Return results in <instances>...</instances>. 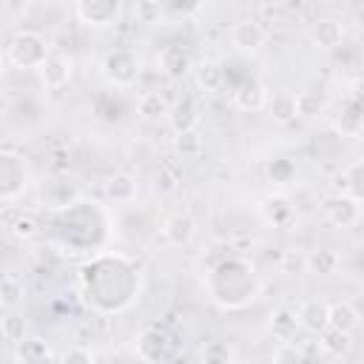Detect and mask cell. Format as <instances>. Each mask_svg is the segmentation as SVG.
Here are the masks:
<instances>
[{"label":"cell","mask_w":364,"mask_h":364,"mask_svg":"<svg viewBox=\"0 0 364 364\" xmlns=\"http://www.w3.org/2000/svg\"><path fill=\"white\" fill-rule=\"evenodd\" d=\"M88 301L105 313L122 310L136 293V267L122 256H97L82 267Z\"/></svg>","instance_id":"cell-1"},{"label":"cell","mask_w":364,"mask_h":364,"mask_svg":"<svg viewBox=\"0 0 364 364\" xmlns=\"http://www.w3.org/2000/svg\"><path fill=\"white\" fill-rule=\"evenodd\" d=\"M205 287L210 293V299L225 307V310H239L245 304H250L259 293V279L256 270L247 259L242 256H228L222 259L208 276H205Z\"/></svg>","instance_id":"cell-2"},{"label":"cell","mask_w":364,"mask_h":364,"mask_svg":"<svg viewBox=\"0 0 364 364\" xmlns=\"http://www.w3.org/2000/svg\"><path fill=\"white\" fill-rule=\"evenodd\" d=\"M11 65L23 68V71H37L51 54H48V40L46 34L34 31V28H17L9 40V48H6Z\"/></svg>","instance_id":"cell-3"},{"label":"cell","mask_w":364,"mask_h":364,"mask_svg":"<svg viewBox=\"0 0 364 364\" xmlns=\"http://www.w3.org/2000/svg\"><path fill=\"white\" fill-rule=\"evenodd\" d=\"M28 162L9 148H0V202H14L28 188Z\"/></svg>","instance_id":"cell-4"},{"label":"cell","mask_w":364,"mask_h":364,"mask_svg":"<svg viewBox=\"0 0 364 364\" xmlns=\"http://www.w3.org/2000/svg\"><path fill=\"white\" fill-rule=\"evenodd\" d=\"M100 71L111 88H131L139 77V57L131 48H114L102 57Z\"/></svg>","instance_id":"cell-5"},{"label":"cell","mask_w":364,"mask_h":364,"mask_svg":"<svg viewBox=\"0 0 364 364\" xmlns=\"http://www.w3.org/2000/svg\"><path fill=\"white\" fill-rule=\"evenodd\" d=\"M74 14L85 26L105 28V26H114L119 20L122 3L119 0H80V3H74Z\"/></svg>","instance_id":"cell-6"},{"label":"cell","mask_w":364,"mask_h":364,"mask_svg":"<svg viewBox=\"0 0 364 364\" xmlns=\"http://www.w3.org/2000/svg\"><path fill=\"white\" fill-rule=\"evenodd\" d=\"M156 65H159V71H162L168 80H182V77L193 68V57H191L188 46H182V43H168V46L159 48Z\"/></svg>","instance_id":"cell-7"},{"label":"cell","mask_w":364,"mask_h":364,"mask_svg":"<svg viewBox=\"0 0 364 364\" xmlns=\"http://www.w3.org/2000/svg\"><path fill=\"white\" fill-rule=\"evenodd\" d=\"M37 74H40V82H43L46 91H60V88H65V85L71 82L74 60L65 57V54H51V57L37 68Z\"/></svg>","instance_id":"cell-8"},{"label":"cell","mask_w":364,"mask_h":364,"mask_svg":"<svg viewBox=\"0 0 364 364\" xmlns=\"http://www.w3.org/2000/svg\"><path fill=\"white\" fill-rule=\"evenodd\" d=\"M324 216L336 228H353L361 219V199H353V196H344V193L333 196V199L324 202Z\"/></svg>","instance_id":"cell-9"},{"label":"cell","mask_w":364,"mask_h":364,"mask_svg":"<svg viewBox=\"0 0 364 364\" xmlns=\"http://www.w3.org/2000/svg\"><path fill=\"white\" fill-rule=\"evenodd\" d=\"M165 119H168L173 134L196 131V125H199V102L193 97H179L173 105H168Z\"/></svg>","instance_id":"cell-10"},{"label":"cell","mask_w":364,"mask_h":364,"mask_svg":"<svg viewBox=\"0 0 364 364\" xmlns=\"http://www.w3.org/2000/svg\"><path fill=\"white\" fill-rule=\"evenodd\" d=\"M77 199H80V191H77V185L71 179L54 176L43 188V202L48 208H54V210H68L71 205H77Z\"/></svg>","instance_id":"cell-11"},{"label":"cell","mask_w":364,"mask_h":364,"mask_svg":"<svg viewBox=\"0 0 364 364\" xmlns=\"http://www.w3.org/2000/svg\"><path fill=\"white\" fill-rule=\"evenodd\" d=\"M230 40H233V46L242 48V51H256V48L264 46L267 31H264V26H262L259 20L245 17V20H236V23H233V28H230Z\"/></svg>","instance_id":"cell-12"},{"label":"cell","mask_w":364,"mask_h":364,"mask_svg":"<svg viewBox=\"0 0 364 364\" xmlns=\"http://www.w3.org/2000/svg\"><path fill=\"white\" fill-rule=\"evenodd\" d=\"M162 236L171 247H185L196 236V222L188 213H173L162 222Z\"/></svg>","instance_id":"cell-13"},{"label":"cell","mask_w":364,"mask_h":364,"mask_svg":"<svg viewBox=\"0 0 364 364\" xmlns=\"http://www.w3.org/2000/svg\"><path fill=\"white\" fill-rule=\"evenodd\" d=\"M358 321H361V313L355 310V304L353 301H333V304H327V327L330 330H336V333H353L355 327H358Z\"/></svg>","instance_id":"cell-14"},{"label":"cell","mask_w":364,"mask_h":364,"mask_svg":"<svg viewBox=\"0 0 364 364\" xmlns=\"http://www.w3.org/2000/svg\"><path fill=\"white\" fill-rule=\"evenodd\" d=\"M168 353V336L159 330V327H145L139 336H136V355L148 364L159 361L162 355Z\"/></svg>","instance_id":"cell-15"},{"label":"cell","mask_w":364,"mask_h":364,"mask_svg":"<svg viewBox=\"0 0 364 364\" xmlns=\"http://www.w3.org/2000/svg\"><path fill=\"white\" fill-rule=\"evenodd\" d=\"M310 40H313L321 51H336V48L344 46V26H341L338 20L324 17V20L313 23V28H310Z\"/></svg>","instance_id":"cell-16"},{"label":"cell","mask_w":364,"mask_h":364,"mask_svg":"<svg viewBox=\"0 0 364 364\" xmlns=\"http://www.w3.org/2000/svg\"><path fill=\"white\" fill-rule=\"evenodd\" d=\"M296 318H299V327H304L307 333H316V336H318V333L327 330V304L318 301V299H307V301L299 307Z\"/></svg>","instance_id":"cell-17"},{"label":"cell","mask_w":364,"mask_h":364,"mask_svg":"<svg viewBox=\"0 0 364 364\" xmlns=\"http://www.w3.org/2000/svg\"><path fill=\"white\" fill-rule=\"evenodd\" d=\"M233 102L242 111H259L267 105V88L259 80H247L233 91Z\"/></svg>","instance_id":"cell-18"},{"label":"cell","mask_w":364,"mask_h":364,"mask_svg":"<svg viewBox=\"0 0 364 364\" xmlns=\"http://www.w3.org/2000/svg\"><path fill=\"white\" fill-rule=\"evenodd\" d=\"M136 191H139L136 176H131V173H125V171L114 173V176L105 182V193H108L111 202H134V199H136Z\"/></svg>","instance_id":"cell-19"},{"label":"cell","mask_w":364,"mask_h":364,"mask_svg":"<svg viewBox=\"0 0 364 364\" xmlns=\"http://www.w3.org/2000/svg\"><path fill=\"white\" fill-rule=\"evenodd\" d=\"M361 122H364V117H361V102H358V97L353 94V97H347V100L341 102V117H338L336 128H338L341 134H347V136H358V134H361Z\"/></svg>","instance_id":"cell-20"},{"label":"cell","mask_w":364,"mask_h":364,"mask_svg":"<svg viewBox=\"0 0 364 364\" xmlns=\"http://www.w3.org/2000/svg\"><path fill=\"white\" fill-rule=\"evenodd\" d=\"M136 114L142 119H162L168 114V102L159 91H142L136 97Z\"/></svg>","instance_id":"cell-21"},{"label":"cell","mask_w":364,"mask_h":364,"mask_svg":"<svg viewBox=\"0 0 364 364\" xmlns=\"http://www.w3.org/2000/svg\"><path fill=\"white\" fill-rule=\"evenodd\" d=\"M262 216L270 225H287L293 219V208H290V202L282 193H276V196H267L262 202Z\"/></svg>","instance_id":"cell-22"},{"label":"cell","mask_w":364,"mask_h":364,"mask_svg":"<svg viewBox=\"0 0 364 364\" xmlns=\"http://www.w3.org/2000/svg\"><path fill=\"white\" fill-rule=\"evenodd\" d=\"M338 264H341L338 253H336V250H327V247L313 250V253L304 259V267H307L310 273H318V276H330V273H336Z\"/></svg>","instance_id":"cell-23"},{"label":"cell","mask_w":364,"mask_h":364,"mask_svg":"<svg viewBox=\"0 0 364 364\" xmlns=\"http://www.w3.org/2000/svg\"><path fill=\"white\" fill-rule=\"evenodd\" d=\"M196 85L202 91H219L225 85V68L219 63H210V60L199 63L196 65Z\"/></svg>","instance_id":"cell-24"},{"label":"cell","mask_w":364,"mask_h":364,"mask_svg":"<svg viewBox=\"0 0 364 364\" xmlns=\"http://www.w3.org/2000/svg\"><path fill=\"white\" fill-rule=\"evenodd\" d=\"M296 327H299L296 313H290V310H284V307H279V310L273 313V318H270V330H273V336H276L279 341H290V338L296 336Z\"/></svg>","instance_id":"cell-25"},{"label":"cell","mask_w":364,"mask_h":364,"mask_svg":"<svg viewBox=\"0 0 364 364\" xmlns=\"http://www.w3.org/2000/svg\"><path fill=\"white\" fill-rule=\"evenodd\" d=\"M173 151L182 156V159H196L202 151H205V142L196 131H188V134H176L173 139Z\"/></svg>","instance_id":"cell-26"},{"label":"cell","mask_w":364,"mask_h":364,"mask_svg":"<svg viewBox=\"0 0 364 364\" xmlns=\"http://www.w3.org/2000/svg\"><path fill=\"white\" fill-rule=\"evenodd\" d=\"M23 336H26V321L23 316L17 313H9L0 318V338L9 341V344H23Z\"/></svg>","instance_id":"cell-27"},{"label":"cell","mask_w":364,"mask_h":364,"mask_svg":"<svg viewBox=\"0 0 364 364\" xmlns=\"http://www.w3.org/2000/svg\"><path fill=\"white\" fill-rule=\"evenodd\" d=\"M267 111L276 122H290L296 117V102H293V94H276L270 102H267Z\"/></svg>","instance_id":"cell-28"},{"label":"cell","mask_w":364,"mask_h":364,"mask_svg":"<svg viewBox=\"0 0 364 364\" xmlns=\"http://www.w3.org/2000/svg\"><path fill=\"white\" fill-rule=\"evenodd\" d=\"M338 182H344V196H353V199H361V193H364V188H361V159H355L350 168H344L341 171V176H338Z\"/></svg>","instance_id":"cell-29"},{"label":"cell","mask_w":364,"mask_h":364,"mask_svg":"<svg viewBox=\"0 0 364 364\" xmlns=\"http://www.w3.org/2000/svg\"><path fill=\"white\" fill-rule=\"evenodd\" d=\"M202 364H233V350L228 341H208L202 347Z\"/></svg>","instance_id":"cell-30"},{"label":"cell","mask_w":364,"mask_h":364,"mask_svg":"<svg viewBox=\"0 0 364 364\" xmlns=\"http://www.w3.org/2000/svg\"><path fill=\"white\" fill-rule=\"evenodd\" d=\"M293 102H296V117H316L324 105L316 91H299L293 94Z\"/></svg>","instance_id":"cell-31"},{"label":"cell","mask_w":364,"mask_h":364,"mask_svg":"<svg viewBox=\"0 0 364 364\" xmlns=\"http://www.w3.org/2000/svg\"><path fill=\"white\" fill-rule=\"evenodd\" d=\"M321 336V350H327L330 355H344L347 350H350V336L347 333H336V330H324V333H318Z\"/></svg>","instance_id":"cell-32"},{"label":"cell","mask_w":364,"mask_h":364,"mask_svg":"<svg viewBox=\"0 0 364 364\" xmlns=\"http://www.w3.org/2000/svg\"><path fill=\"white\" fill-rule=\"evenodd\" d=\"M48 347H46V341H40V338H31V341H23V350H20V358L26 361V364H46L48 361Z\"/></svg>","instance_id":"cell-33"},{"label":"cell","mask_w":364,"mask_h":364,"mask_svg":"<svg viewBox=\"0 0 364 364\" xmlns=\"http://www.w3.org/2000/svg\"><path fill=\"white\" fill-rule=\"evenodd\" d=\"M11 233H14L17 239L28 242V239H34V236L40 233V225H37V219H34L31 213H23V216H17V219H14V225H11Z\"/></svg>","instance_id":"cell-34"},{"label":"cell","mask_w":364,"mask_h":364,"mask_svg":"<svg viewBox=\"0 0 364 364\" xmlns=\"http://www.w3.org/2000/svg\"><path fill=\"white\" fill-rule=\"evenodd\" d=\"M273 361H276V364H304V353H301L299 344H293V341H282V344L276 347Z\"/></svg>","instance_id":"cell-35"},{"label":"cell","mask_w":364,"mask_h":364,"mask_svg":"<svg viewBox=\"0 0 364 364\" xmlns=\"http://www.w3.org/2000/svg\"><path fill=\"white\" fill-rule=\"evenodd\" d=\"M134 14H136L139 23H159L162 20V6L154 3V0H142V3L134 6Z\"/></svg>","instance_id":"cell-36"},{"label":"cell","mask_w":364,"mask_h":364,"mask_svg":"<svg viewBox=\"0 0 364 364\" xmlns=\"http://www.w3.org/2000/svg\"><path fill=\"white\" fill-rule=\"evenodd\" d=\"M176 182H179V171H176L171 162H165V165L159 168V173H156V188H162V191H173Z\"/></svg>","instance_id":"cell-37"},{"label":"cell","mask_w":364,"mask_h":364,"mask_svg":"<svg viewBox=\"0 0 364 364\" xmlns=\"http://www.w3.org/2000/svg\"><path fill=\"white\" fill-rule=\"evenodd\" d=\"M199 11V3H165L162 17H191Z\"/></svg>","instance_id":"cell-38"},{"label":"cell","mask_w":364,"mask_h":364,"mask_svg":"<svg viewBox=\"0 0 364 364\" xmlns=\"http://www.w3.org/2000/svg\"><path fill=\"white\" fill-rule=\"evenodd\" d=\"M17 296H20V284H17L11 276H6V279L0 282V299H3L6 304H11V301H17Z\"/></svg>","instance_id":"cell-39"},{"label":"cell","mask_w":364,"mask_h":364,"mask_svg":"<svg viewBox=\"0 0 364 364\" xmlns=\"http://www.w3.org/2000/svg\"><path fill=\"white\" fill-rule=\"evenodd\" d=\"M63 364H91V353L85 347H71L63 355Z\"/></svg>","instance_id":"cell-40"},{"label":"cell","mask_w":364,"mask_h":364,"mask_svg":"<svg viewBox=\"0 0 364 364\" xmlns=\"http://www.w3.org/2000/svg\"><path fill=\"white\" fill-rule=\"evenodd\" d=\"M290 173H293V165H290V162H282V159H279V162L270 165V176H273V182H287Z\"/></svg>","instance_id":"cell-41"},{"label":"cell","mask_w":364,"mask_h":364,"mask_svg":"<svg viewBox=\"0 0 364 364\" xmlns=\"http://www.w3.org/2000/svg\"><path fill=\"white\" fill-rule=\"evenodd\" d=\"M0 74H3V54H0Z\"/></svg>","instance_id":"cell-42"},{"label":"cell","mask_w":364,"mask_h":364,"mask_svg":"<svg viewBox=\"0 0 364 364\" xmlns=\"http://www.w3.org/2000/svg\"><path fill=\"white\" fill-rule=\"evenodd\" d=\"M14 364H26V361H23V358H17V361H14Z\"/></svg>","instance_id":"cell-43"}]
</instances>
